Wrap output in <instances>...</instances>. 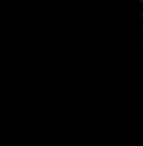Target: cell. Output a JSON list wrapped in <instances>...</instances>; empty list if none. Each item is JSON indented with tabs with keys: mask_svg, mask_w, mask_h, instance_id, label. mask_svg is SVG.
Segmentation results:
<instances>
[{
	"mask_svg": "<svg viewBox=\"0 0 143 146\" xmlns=\"http://www.w3.org/2000/svg\"><path fill=\"white\" fill-rule=\"evenodd\" d=\"M140 31H143V9H140Z\"/></svg>",
	"mask_w": 143,
	"mask_h": 146,
	"instance_id": "cell-1",
	"label": "cell"
}]
</instances>
